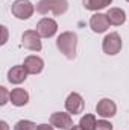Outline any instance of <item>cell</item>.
Instances as JSON below:
<instances>
[{"label":"cell","mask_w":129,"mask_h":130,"mask_svg":"<svg viewBox=\"0 0 129 130\" xmlns=\"http://www.w3.org/2000/svg\"><path fill=\"white\" fill-rule=\"evenodd\" d=\"M33 5L29 0H15L11 6V12L18 20H28L33 15Z\"/></svg>","instance_id":"obj_4"},{"label":"cell","mask_w":129,"mask_h":130,"mask_svg":"<svg viewBox=\"0 0 129 130\" xmlns=\"http://www.w3.org/2000/svg\"><path fill=\"white\" fill-rule=\"evenodd\" d=\"M94 130H112V124L106 120H99Z\"/></svg>","instance_id":"obj_18"},{"label":"cell","mask_w":129,"mask_h":130,"mask_svg":"<svg viewBox=\"0 0 129 130\" xmlns=\"http://www.w3.org/2000/svg\"><path fill=\"white\" fill-rule=\"evenodd\" d=\"M50 124L56 129L61 130H70L74 124H73V118L70 113L65 112H55L50 115Z\"/></svg>","instance_id":"obj_7"},{"label":"cell","mask_w":129,"mask_h":130,"mask_svg":"<svg viewBox=\"0 0 129 130\" xmlns=\"http://www.w3.org/2000/svg\"><path fill=\"white\" fill-rule=\"evenodd\" d=\"M84 98L81 94L78 92H70L68 97L65 100V109L68 113H73V115H78V113H82L84 110Z\"/></svg>","instance_id":"obj_8"},{"label":"cell","mask_w":129,"mask_h":130,"mask_svg":"<svg viewBox=\"0 0 129 130\" xmlns=\"http://www.w3.org/2000/svg\"><path fill=\"white\" fill-rule=\"evenodd\" d=\"M96 112L102 118H112L117 112V106L111 98H102L96 104Z\"/></svg>","instance_id":"obj_9"},{"label":"cell","mask_w":129,"mask_h":130,"mask_svg":"<svg viewBox=\"0 0 129 130\" xmlns=\"http://www.w3.org/2000/svg\"><path fill=\"white\" fill-rule=\"evenodd\" d=\"M122 45H123L122 38H120V35L117 32L108 33V35L103 38V41H102V48H103V52H105L108 56H114V55L120 53Z\"/></svg>","instance_id":"obj_3"},{"label":"cell","mask_w":129,"mask_h":130,"mask_svg":"<svg viewBox=\"0 0 129 130\" xmlns=\"http://www.w3.org/2000/svg\"><path fill=\"white\" fill-rule=\"evenodd\" d=\"M90 27L93 29V32L96 33H103L109 29V20L106 17V14L96 12L94 15H91L90 18Z\"/></svg>","instance_id":"obj_10"},{"label":"cell","mask_w":129,"mask_h":130,"mask_svg":"<svg viewBox=\"0 0 129 130\" xmlns=\"http://www.w3.org/2000/svg\"><path fill=\"white\" fill-rule=\"evenodd\" d=\"M36 130H53V126L52 124L50 126L49 124H38L36 126Z\"/></svg>","instance_id":"obj_20"},{"label":"cell","mask_w":129,"mask_h":130,"mask_svg":"<svg viewBox=\"0 0 129 130\" xmlns=\"http://www.w3.org/2000/svg\"><path fill=\"white\" fill-rule=\"evenodd\" d=\"M2 30H3V39H2V44H5L8 41V29L6 26H2Z\"/></svg>","instance_id":"obj_21"},{"label":"cell","mask_w":129,"mask_h":130,"mask_svg":"<svg viewBox=\"0 0 129 130\" xmlns=\"http://www.w3.org/2000/svg\"><path fill=\"white\" fill-rule=\"evenodd\" d=\"M23 67L26 68V71L29 74H40L44 68V61L40 58V56H35V55H31L24 59L23 62Z\"/></svg>","instance_id":"obj_11"},{"label":"cell","mask_w":129,"mask_h":130,"mask_svg":"<svg viewBox=\"0 0 129 130\" xmlns=\"http://www.w3.org/2000/svg\"><path fill=\"white\" fill-rule=\"evenodd\" d=\"M111 3H112V0H84L82 2L84 8L88 9V11H100V9H105Z\"/></svg>","instance_id":"obj_15"},{"label":"cell","mask_w":129,"mask_h":130,"mask_svg":"<svg viewBox=\"0 0 129 130\" xmlns=\"http://www.w3.org/2000/svg\"><path fill=\"white\" fill-rule=\"evenodd\" d=\"M0 126H2V130H8V124H6V121H2Z\"/></svg>","instance_id":"obj_22"},{"label":"cell","mask_w":129,"mask_h":130,"mask_svg":"<svg viewBox=\"0 0 129 130\" xmlns=\"http://www.w3.org/2000/svg\"><path fill=\"white\" fill-rule=\"evenodd\" d=\"M9 101H11L14 106L21 107V106L28 104V101H29V94H28V91L23 89V88H15V89L11 91Z\"/></svg>","instance_id":"obj_14"},{"label":"cell","mask_w":129,"mask_h":130,"mask_svg":"<svg viewBox=\"0 0 129 130\" xmlns=\"http://www.w3.org/2000/svg\"><path fill=\"white\" fill-rule=\"evenodd\" d=\"M58 30V23L53 18H41L36 24V32L41 38H52Z\"/></svg>","instance_id":"obj_6"},{"label":"cell","mask_w":129,"mask_h":130,"mask_svg":"<svg viewBox=\"0 0 129 130\" xmlns=\"http://www.w3.org/2000/svg\"><path fill=\"white\" fill-rule=\"evenodd\" d=\"M96 124H97L96 115H93V113H85L79 121V126L82 127V130H94Z\"/></svg>","instance_id":"obj_16"},{"label":"cell","mask_w":129,"mask_h":130,"mask_svg":"<svg viewBox=\"0 0 129 130\" xmlns=\"http://www.w3.org/2000/svg\"><path fill=\"white\" fill-rule=\"evenodd\" d=\"M56 47L67 59L73 61L76 58L78 47V35L74 32H62L56 38Z\"/></svg>","instance_id":"obj_1"},{"label":"cell","mask_w":129,"mask_h":130,"mask_svg":"<svg viewBox=\"0 0 129 130\" xmlns=\"http://www.w3.org/2000/svg\"><path fill=\"white\" fill-rule=\"evenodd\" d=\"M68 9L67 0H40L36 3V12L41 15H47L52 12L53 15H62Z\"/></svg>","instance_id":"obj_2"},{"label":"cell","mask_w":129,"mask_h":130,"mask_svg":"<svg viewBox=\"0 0 129 130\" xmlns=\"http://www.w3.org/2000/svg\"><path fill=\"white\" fill-rule=\"evenodd\" d=\"M70 130H82V127H81V126H73Z\"/></svg>","instance_id":"obj_23"},{"label":"cell","mask_w":129,"mask_h":130,"mask_svg":"<svg viewBox=\"0 0 129 130\" xmlns=\"http://www.w3.org/2000/svg\"><path fill=\"white\" fill-rule=\"evenodd\" d=\"M106 17L109 20V24L112 26H122L126 21V12L122 8H109L106 12Z\"/></svg>","instance_id":"obj_13"},{"label":"cell","mask_w":129,"mask_h":130,"mask_svg":"<svg viewBox=\"0 0 129 130\" xmlns=\"http://www.w3.org/2000/svg\"><path fill=\"white\" fill-rule=\"evenodd\" d=\"M126 2H129V0H126Z\"/></svg>","instance_id":"obj_24"},{"label":"cell","mask_w":129,"mask_h":130,"mask_svg":"<svg viewBox=\"0 0 129 130\" xmlns=\"http://www.w3.org/2000/svg\"><path fill=\"white\" fill-rule=\"evenodd\" d=\"M21 45L28 50H32V52H40L43 48V44H41V36L38 35L36 30H26L21 35Z\"/></svg>","instance_id":"obj_5"},{"label":"cell","mask_w":129,"mask_h":130,"mask_svg":"<svg viewBox=\"0 0 129 130\" xmlns=\"http://www.w3.org/2000/svg\"><path fill=\"white\" fill-rule=\"evenodd\" d=\"M14 130H36V126L29 120H20L15 123Z\"/></svg>","instance_id":"obj_17"},{"label":"cell","mask_w":129,"mask_h":130,"mask_svg":"<svg viewBox=\"0 0 129 130\" xmlns=\"http://www.w3.org/2000/svg\"><path fill=\"white\" fill-rule=\"evenodd\" d=\"M8 97H11V92H8L5 86H0V104L2 106L8 103Z\"/></svg>","instance_id":"obj_19"},{"label":"cell","mask_w":129,"mask_h":130,"mask_svg":"<svg viewBox=\"0 0 129 130\" xmlns=\"http://www.w3.org/2000/svg\"><path fill=\"white\" fill-rule=\"evenodd\" d=\"M28 74L29 73L26 71V68L23 65H15L8 71V80L11 83H14V85H20V83H23L26 80Z\"/></svg>","instance_id":"obj_12"}]
</instances>
